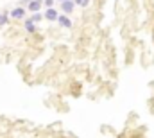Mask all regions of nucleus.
<instances>
[{
	"label": "nucleus",
	"mask_w": 154,
	"mask_h": 138,
	"mask_svg": "<svg viewBox=\"0 0 154 138\" xmlns=\"http://www.w3.org/2000/svg\"><path fill=\"white\" fill-rule=\"evenodd\" d=\"M72 9H74V2H70V0H63V11L70 13Z\"/></svg>",
	"instance_id": "f257e3e1"
},
{
	"label": "nucleus",
	"mask_w": 154,
	"mask_h": 138,
	"mask_svg": "<svg viewBox=\"0 0 154 138\" xmlns=\"http://www.w3.org/2000/svg\"><path fill=\"white\" fill-rule=\"evenodd\" d=\"M45 18H47V20H56V18H57V13H56L54 9H50V7H48V11H47Z\"/></svg>",
	"instance_id": "f03ea898"
},
{
	"label": "nucleus",
	"mask_w": 154,
	"mask_h": 138,
	"mask_svg": "<svg viewBox=\"0 0 154 138\" xmlns=\"http://www.w3.org/2000/svg\"><path fill=\"white\" fill-rule=\"evenodd\" d=\"M39 5H41L39 0H32V2H29V9H31V11H38Z\"/></svg>",
	"instance_id": "7ed1b4c3"
},
{
	"label": "nucleus",
	"mask_w": 154,
	"mask_h": 138,
	"mask_svg": "<svg viewBox=\"0 0 154 138\" xmlns=\"http://www.w3.org/2000/svg\"><path fill=\"white\" fill-rule=\"evenodd\" d=\"M57 20H59V24H61L63 27H70V25H72V22H70V20L66 18V16H59Z\"/></svg>",
	"instance_id": "20e7f679"
},
{
	"label": "nucleus",
	"mask_w": 154,
	"mask_h": 138,
	"mask_svg": "<svg viewBox=\"0 0 154 138\" xmlns=\"http://www.w3.org/2000/svg\"><path fill=\"white\" fill-rule=\"evenodd\" d=\"M23 14H25V13H23V9H22V7H18V9H14V11H13V16H14V18H22Z\"/></svg>",
	"instance_id": "39448f33"
},
{
	"label": "nucleus",
	"mask_w": 154,
	"mask_h": 138,
	"mask_svg": "<svg viewBox=\"0 0 154 138\" xmlns=\"http://www.w3.org/2000/svg\"><path fill=\"white\" fill-rule=\"evenodd\" d=\"M25 25H27V31H31V33L34 31V25H32V20H27V24H25Z\"/></svg>",
	"instance_id": "423d86ee"
},
{
	"label": "nucleus",
	"mask_w": 154,
	"mask_h": 138,
	"mask_svg": "<svg viewBox=\"0 0 154 138\" xmlns=\"http://www.w3.org/2000/svg\"><path fill=\"white\" fill-rule=\"evenodd\" d=\"M90 0H75V4H79V5H86Z\"/></svg>",
	"instance_id": "0eeeda50"
},
{
	"label": "nucleus",
	"mask_w": 154,
	"mask_h": 138,
	"mask_svg": "<svg viewBox=\"0 0 154 138\" xmlns=\"http://www.w3.org/2000/svg\"><path fill=\"white\" fill-rule=\"evenodd\" d=\"M38 20H41V16H39V14H34V16H32V22H38Z\"/></svg>",
	"instance_id": "6e6552de"
},
{
	"label": "nucleus",
	"mask_w": 154,
	"mask_h": 138,
	"mask_svg": "<svg viewBox=\"0 0 154 138\" xmlns=\"http://www.w3.org/2000/svg\"><path fill=\"white\" fill-rule=\"evenodd\" d=\"M5 20H7V18H5V16H2V14H0V24H5Z\"/></svg>",
	"instance_id": "1a4fd4ad"
},
{
	"label": "nucleus",
	"mask_w": 154,
	"mask_h": 138,
	"mask_svg": "<svg viewBox=\"0 0 154 138\" xmlns=\"http://www.w3.org/2000/svg\"><path fill=\"white\" fill-rule=\"evenodd\" d=\"M52 2H54V0H45V4H47V5H48V7H50V5H52Z\"/></svg>",
	"instance_id": "9d476101"
},
{
	"label": "nucleus",
	"mask_w": 154,
	"mask_h": 138,
	"mask_svg": "<svg viewBox=\"0 0 154 138\" xmlns=\"http://www.w3.org/2000/svg\"><path fill=\"white\" fill-rule=\"evenodd\" d=\"M61 2H63V0H61Z\"/></svg>",
	"instance_id": "9b49d317"
}]
</instances>
